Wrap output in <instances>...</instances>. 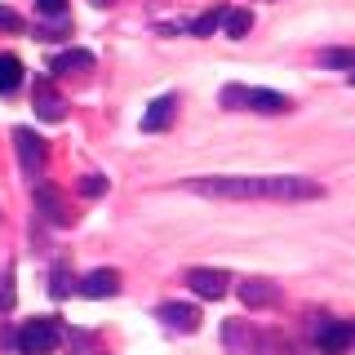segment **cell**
<instances>
[{"label":"cell","instance_id":"24","mask_svg":"<svg viewBox=\"0 0 355 355\" xmlns=\"http://www.w3.org/2000/svg\"><path fill=\"white\" fill-rule=\"evenodd\" d=\"M94 5H111V0H94Z\"/></svg>","mask_w":355,"mask_h":355},{"label":"cell","instance_id":"25","mask_svg":"<svg viewBox=\"0 0 355 355\" xmlns=\"http://www.w3.org/2000/svg\"><path fill=\"white\" fill-rule=\"evenodd\" d=\"M351 85H355V71H351Z\"/></svg>","mask_w":355,"mask_h":355},{"label":"cell","instance_id":"6","mask_svg":"<svg viewBox=\"0 0 355 355\" xmlns=\"http://www.w3.org/2000/svg\"><path fill=\"white\" fill-rule=\"evenodd\" d=\"M160 320H164V329H173V333H196L200 329V311L191 302H164Z\"/></svg>","mask_w":355,"mask_h":355},{"label":"cell","instance_id":"9","mask_svg":"<svg viewBox=\"0 0 355 355\" xmlns=\"http://www.w3.org/2000/svg\"><path fill=\"white\" fill-rule=\"evenodd\" d=\"M249 111H262V116H284L288 107V98L284 94H275V89H249V103H244Z\"/></svg>","mask_w":355,"mask_h":355},{"label":"cell","instance_id":"15","mask_svg":"<svg viewBox=\"0 0 355 355\" xmlns=\"http://www.w3.org/2000/svg\"><path fill=\"white\" fill-rule=\"evenodd\" d=\"M249 27H253V14H249V9H227L222 31H227L231 40H244V36H249Z\"/></svg>","mask_w":355,"mask_h":355},{"label":"cell","instance_id":"4","mask_svg":"<svg viewBox=\"0 0 355 355\" xmlns=\"http://www.w3.org/2000/svg\"><path fill=\"white\" fill-rule=\"evenodd\" d=\"M315 342H320V351H329V355H342V351H351L355 347V320H329V324H320L315 329Z\"/></svg>","mask_w":355,"mask_h":355},{"label":"cell","instance_id":"2","mask_svg":"<svg viewBox=\"0 0 355 355\" xmlns=\"http://www.w3.org/2000/svg\"><path fill=\"white\" fill-rule=\"evenodd\" d=\"M14 342H18V355H49L62 342V324L49 320V315H36V320H27V324L18 329Z\"/></svg>","mask_w":355,"mask_h":355},{"label":"cell","instance_id":"3","mask_svg":"<svg viewBox=\"0 0 355 355\" xmlns=\"http://www.w3.org/2000/svg\"><path fill=\"white\" fill-rule=\"evenodd\" d=\"M14 147H18V164H22V173H31L36 178L44 169V138L36 129H14Z\"/></svg>","mask_w":355,"mask_h":355},{"label":"cell","instance_id":"17","mask_svg":"<svg viewBox=\"0 0 355 355\" xmlns=\"http://www.w3.org/2000/svg\"><path fill=\"white\" fill-rule=\"evenodd\" d=\"M244 103H249V85H227L222 89V107L227 111H240Z\"/></svg>","mask_w":355,"mask_h":355},{"label":"cell","instance_id":"5","mask_svg":"<svg viewBox=\"0 0 355 355\" xmlns=\"http://www.w3.org/2000/svg\"><path fill=\"white\" fill-rule=\"evenodd\" d=\"M187 284H191L200 297H222L231 288V275L218 271V266H196V271L187 275Z\"/></svg>","mask_w":355,"mask_h":355},{"label":"cell","instance_id":"19","mask_svg":"<svg viewBox=\"0 0 355 355\" xmlns=\"http://www.w3.org/2000/svg\"><path fill=\"white\" fill-rule=\"evenodd\" d=\"M320 62L324 67H355V49H324Z\"/></svg>","mask_w":355,"mask_h":355},{"label":"cell","instance_id":"18","mask_svg":"<svg viewBox=\"0 0 355 355\" xmlns=\"http://www.w3.org/2000/svg\"><path fill=\"white\" fill-rule=\"evenodd\" d=\"M14 271H0V315H9L14 311Z\"/></svg>","mask_w":355,"mask_h":355},{"label":"cell","instance_id":"10","mask_svg":"<svg viewBox=\"0 0 355 355\" xmlns=\"http://www.w3.org/2000/svg\"><path fill=\"white\" fill-rule=\"evenodd\" d=\"M240 297H244V306H271L275 297H280V288L271 280H262V275H253V280L240 284Z\"/></svg>","mask_w":355,"mask_h":355},{"label":"cell","instance_id":"13","mask_svg":"<svg viewBox=\"0 0 355 355\" xmlns=\"http://www.w3.org/2000/svg\"><path fill=\"white\" fill-rule=\"evenodd\" d=\"M36 116H40V120H62V116H67L62 98L53 94L49 85H36Z\"/></svg>","mask_w":355,"mask_h":355},{"label":"cell","instance_id":"23","mask_svg":"<svg viewBox=\"0 0 355 355\" xmlns=\"http://www.w3.org/2000/svg\"><path fill=\"white\" fill-rule=\"evenodd\" d=\"M0 27H9V31H18V27H22V18L14 14V9H0Z\"/></svg>","mask_w":355,"mask_h":355},{"label":"cell","instance_id":"22","mask_svg":"<svg viewBox=\"0 0 355 355\" xmlns=\"http://www.w3.org/2000/svg\"><path fill=\"white\" fill-rule=\"evenodd\" d=\"M49 293H53V297H67V293H71V280H67V271H53Z\"/></svg>","mask_w":355,"mask_h":355},{"label":"cell","instance_id":"16","mask_svg":"<svg viewBox=\"0 0 355 355\" xmlns=\"http://www.w3.org/2000/svg\"><path fill=\"white\" fill-rule=\"evenodd\" d=\"M222 18H227V9H209V14H200V18L191 22V36H209V31H218Z\"/></svg>","mask_w":355,"mask_h":355},{"label":"cell","instance_id":"1","mask_svg":"<svg viewBox=\"0 0 355 355\" xmlns=\"http://www.w3.org/2000/svg\"><path fill=\"white\" fill-rule=\"evenodd\" d=\"M187 191L205 200H320L324 187L302 173H209V178H187Z\"/></svg>","mask_w":355,"mask_h":355},{"label":"cell","instance_id":"8","mask_svg":"<svg viewBox=\"0 0 355 355\" xmlns=\"http://www.w3.org/2000/svg\"><path fill=\"white\" fill-rule=\"evenodd\" d=\"M80 293L85 297H116L120 293V275L111 271V266H98V271H89L80 280Z\"/></svg>","mask_w":355,"mask_h":355},{"label":"cell","instance_id":"14","mask_svg":"<svg viewBox=\"0 0 355 355\" xmlns=\"http://www.w3.org/2000/svg\"><path fill=\"white\" fill-rule=\"evenodd\" d=\"M22 85V62L14 53H0V94H14Z\"/></svg>","mask_w":355,"mask_h":355},{"label":"cell","instance_id":"12","mask_svg":"<svg viewBox=\"0 0 355 355\" xmlns=\"http://www.w3.org/2000/svg\"><path fill=\"white\" fill-rule=\"evenodd\" d=\"M89 67H94V53L89 49H67V53H58V58L49 62V71L71 76V71H89Z\"/></svg>","mask_w":355,"mask_h":355},{"label":"cell","instance_id":"21","mask_svg":"<svg viewBox=\"0 0 355 355\" xmlns=\"http://www.w3.org/2000/svg\"><path fill=\"white\" fill-rule=\"evenodd\" d=\"M36 9L49 18H67V0H36Z\"/></svg>","mask_w":355,"mask_h":355},{"label":"cell","instance_id":"7","mask_svg":"<svg viewBox=\"0 0 355 355\" xmlns=\"http://www.w3.org/2000/svg\"><path fill=\"white\" fill-rule=\"evenodd\" d=\"M173 116H178V98H173V94L155 98V103L142 111V133H160V129H169V125H173Z\"/></svg>","mask_w":355,"mask_h":355},{"label":"cell","instance_id":"20","mask_svg":"<svg viewBox=\"0 0 355 355\" xmlns=\"http://www.w3.org/2000/svg\"><path fill=\"white\" fill-rule=\"evenodd\" d=\"M103 191H107V178H103V173H89L85 182H80V196H89V200L103 196Z\"/></svg>","mask_w":355,"mask_h":355},{"label":"cell","instance_id":"11","mask_svg":"<svg viewBox=\"0 0 355 355\" xmlns=\"http://www.w3.org/2000/svg\"><path fill=\"white\" fill-rule=\"evenodd\" d=\"M36 209H40L49 222H58V227H62V222H71V218H67V209H62V196L53 191V187H44V182L36 187Z\"/></svg>","mask_w":355,"mask_h":355}]
</instances>
